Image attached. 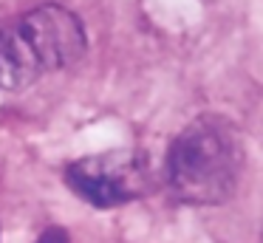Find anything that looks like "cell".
<instances>
[{
  "label": "cell",
  "mask_w": 263,
  "mask_h": 243,
  "mask_svg": "<svg viewBox=\"0 0 263 243\" xmlns=\"http://www.w3.org/2000/svg\"><path fill=\"white\" fill-rule=\"evenodd\" d=\"M243 173V141L229 119L204 113L173 139L164 178L173 198L190 207H218L235 195Z\"/></svg>",
  "instance_id": "1"
},
{
  "label": "cell",
  "mask_w": 263,
  "mask_h": 243,
  "mask_svg": "<svg viewBox=\"0 0 263 243\" xmlns=\"http://www.w3.org/2000/svg\"><path fill=\"white\" fill-rule=\"evenodd\" d=\"M85 26L71 9L43 3L0 28V88L23 90L85 54Z\"/></svg>",
  "instance_id": "2"
},
{
  "label": "cell",
  "mask_w": 263,
  "mask_h": 243,
  "mask_svg": "<svg viewBox=\"0 0 263 243\" xmlns=\"http://www.w3.org/2000/svg\"><path fill=\"white\" fill-rule=\"evenodd\" d=\"M65 184L91 207L114 209L147 195L153 167L139 150H108L71 161L65 167Z\"/></svg>",
  "instance_id": "3"
},
{
  "label": "cell",
  "mask_w": 263,
  "mask_h": 243,
  "mask_svg": "<svg viewBox=\"0 0 263 243\" xmlns=\"http://www.w3.org/2000/svg\"><path fill=\"white\" fill-rule=\"evenodd\" d=\"M37 243H71L68 232L63 229V226H51V229H46L40 237H37Z\"/></svg>",
  "instance_id": "4"
}]
</instances>
